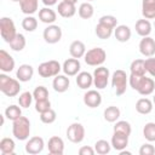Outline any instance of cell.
Wrapping results in <instances>:
<instances>
[{"label": "cell", "mask_w": 155, "mask_h": 155, "mask_svg": "<svg viewBox=\"0 0 155 155\" xmlns=\"http://www.w3.org/2000/svg\"><path fill=\"white\" fill-rule=\"evenodd\" d=\"M21 81L7 76L5 73L0 74V91L7 97H16L21 91Z\"/></svg>", "instance_id": "cell-1"}, {"label": "cell", "mask_w": 155, "mask_h": 155, "mask_svg": "<svg viewBox=\"0 0 155 155\" xmlns=\"http://www.w3.org/2000/svg\"><path fill=\"white\" fill-rule=\"evenodd\" d=\"M12 134L18 140H27L30 134V121L25 116H19L12 121Z\"/></svg>", "instance_id": "cell-2"}, {"label": "cell", "mask_w": 155, "mask_h": 155, "mask_svg": "<svg viewBox=\"0 0 155 155\" xmlns=\"http://www.w3.org/2000/svg\"><path fill=\"white\" fill-rule=\"evenodd\" d=\"M85 63L91 67H99L102 65L107 59V52L102 47H93L88 51H86L84 56Z\"/></svg>", "instance_id": "cell-3"}, {"label": "cell", "mask_w": 155, "mask_h": 155, "mask_svg": "<svg viewBox=\"0 0 155 155\" xmlns=\"http://www.w3.org/2000/svg\"><path fill=\"white\" fill-rule=\"evenodd\" d=\"M128 84V76L122 69H117L111 75V86L115 90L116 96H122L126 92Z\"/></svg>", "instance_id": "cell-4"}, {"label": "cell", "mask_w": 155, "mask_h": 155, "mask_svg": "<svg viewBox=\"0 0 155 155\" xmlns=\"http://www.w3.org/2000/svg\"><path fill=\"white\" fill-rule=\"evenodd\" d=\"M0 34H1V38L4 39V41H6L7 44L10 41H12L13 38L17 35L16 25L10 17L0 18Z\"/></svg>", "instance_id": "cell-5"}, {"label": "cell", "mask_w": 155, "mask_h": 155, "mask_svg": "<svg viewBox=\"0 0 155 155\" xmlns=\"http://www.w3.org/2000/svg\"><path fill=\"white\" fill-rule=\"evenodd\" d=\"M61 70H62V65L59 64L58 61H54V59L42 62L41 64H39V68H38V73L41 78L56 76L61 73Z\"/></svg>", "instance_id": "cell-6"}, {"label": "cell", "mask_w": 155, "mask_h": 155, "mask_svg": "<svg viewBox=\"0 0 155 155\" xmlns=\"http://www.w3.org/2000/svg\"><path fill=\"white\" fill-rule=\"evenodd\" d=\"M109 78H110V71L108 68L99 65L94 69L93 71V85L94 87H97V90H103L108 86L109 82Z\"/></svg>", "instance_id": "cell-7"}, {"label": "cell", "mask_w": 155, "mask_h": 155, "mask_svg": "<svg viewBox=\"0 0 155 155\" xmlns=\"http://www.w3.org/2000/svg\"><path fill=\"white\" fill-rule=\"evenodd\" d=\"M67 137L71 143L79 144L85 139V127L80 122H73L67 128Z\"/></svg>", "instance_id": "cell-8"}, {"label": "cell", "mask_w": 155, "mask_h": 155, "mask_svg": "<svg viewBox=\"0 0 155 155\" xmlns=\"http://www.w3.org/2000/svg\"><path fill=\"white\" fill-rule=\"evenodd\" d=\"M42 38L47 44H57L62 39V29L59 25L56 24H48L42 33Z\"/></svg>", "instance_id": "cell-9"}, {"label": "cell", "mask_w": 155, "mask_h": 155, "mask_svg": "<svg viewBox=\"0 0 155 155\" xmlns=\"http://www.w3.org/2000/svg\"><path fill=\"white\" fill-rule=\"evenodd\" d=\"M44 148H45V142L39 136H34V137L29 138L28 142L25 143V153H28L30 155L40 154L44 150Z\"/></svg>", "instance_id": "cell-10"}, {"label": "cell", "mask_w": 155, "mask_h": 155, "mask_svg": "<svg viewBox=\"0 0 155 155\" xmlns=\"http://www.w3.org/2000/svg\"><path fill=\"white\" fill-rule=\"evenodd\" d=\"M81 69V63L78 58H68L63 62L62 70L67 76H75L80 73Z\"/></svg>", "instance_id": "cell-11"}, {"label": "cell", "mask_w": 155, "mask_h": 155, "mask_svg": "<svg viewBox=\"0 0 155 155\" xmlns=\"http://www.w3.org/2000/svg\"><path fill=\"white\" fill-rule=\"evenodd\" d=\"M138 48L144 57H153L155 54V40L151 36H144L139 41Z\"/></svg>", "instance_id": "cell-12"}, {"label": "cell", "mask_w": 155, "mask_h": 155, "mask_svg": "<svg viewBox=\"0 0 155 155\" xmlns=\"http://www.w3.org/2000/svg\"><path fill=\"white\" fill-rule=\"evenodd\" d=\"M84 103L88 108H97L102 104V94L97 90H87L84 94Z\"/></svg>", "instance_id": "cell-13"}, {"label": "cell", "mask_w": 155, "mask_h": 155, "mask_svg": "<svg viewBox=\"0 0 155 155\" xmlns=\"http://www.w3.org/2000/svg\"><path fill=\"white\" fill-rule=\"evenodd\" d=\"M48 153L52 155H62L64 153V142L58 136H52L47 142Z\"/></svg>", "instance_id": "cell-14"}, {"label": "cell", "mask_w": 155, "mask_h": 155, "mask_svg": "<svg viewBox=\"0 0 155 155\" xmlns=\"http://www.w3.org/2000/svg\"><path fill=\"white\" fill-rule=\"evenodd\" d=\"M15 69L13 57L5 50H0V70L2 73H11Z\"/></svg>", "instance_id": "cell-15"}, {"label": "cell", "mask_w": 155, "mask_h": 155, "mask_svg": "<svg viewBox=\"0 0 155 155\" xmlns=\"http://www.w3.org/2000/svg\"><path fill=\"white\" fill-rule=\"evenodd\" d=\"M128 137L130 136H127V134H124L120 132H114L111 136V140H110L111 148H114L117 151L126 149L128 145Z\"/></svg>", "instance_id": "cell-16"}, {"label": "cell", "mask_w": 155, "mask_h": 155, "mask_svg": "<svg viewBox=\"0 0 155 155\" xmlns=\"http://www.w3.org/2000/svg\"><path fill=\"white\" fill-rule=\"evenodd\" d=\"M154 90H155V81L151 78H147L144 75L136 91L142 96H149L154 92Z\"/></svg>", "instance_id": "cell-17"}, {"label": "cell", "mask_w": 155, "mask_h": 155, "mask_svg": "<svg viewBox=\"0 0 155 155\" xmlns=\"http://www.w3.org/2000/svg\"><path fill=\"white\" fill-rule=\"evenodd\" d=\"M34 75V68L30 64H21L16 71V78L21 82H28Z\"/></svg>", "instance_id": "cell-18"}, {"label": "cell", "mask_w": 155, "mask_h": 155, "mask_svg": "<svg viewBox=\"0 0 155 155\" xmlns=\"http://www.w3.org/2000/svg\"><path fill=\"white\" fill-rule=\"evenodd\" d=\"M69 86H70V81H69V78L65 74L64 75H61V74L56 75L53 81H52V87L58 93L65 92L69 88Z\"/></svg>", "instance_id": "cell-19"}, {"label": "cell", "mask_w": 155, "mask_h": 155, "mask_svg": "<svg viewBox=\"0 0 155 155\" xmlns=\"http://www.w3.org/2000/svg\"><path fill=\"white\" fill-rule=\"evenodd\" d=\"M57 12L61 17L63 18H71L75 13H76V7H75V4H70V2H67V1H61L58 4V7H57Z\"/></svg>", "instance_id": "cell-20"}, {"label": "cell", "mask_w": 155, "mask_h": 155, "mask_svg": "<svg viewBox=\"0 0 155 155\" xmlns=\"http://www.w3.org/2000/svg\"><path fill=\"white\" fill-rule=\"evenodd\" d=\"M131 35H132V33H131V29L128 25L120 24L114 28V36L119 42H127L131 39Z\"/></svg>", "instance_id": "cell-21"}, {"label": "cell", "mask_w": 155, "mask_h": 155, "mask_svg": "<svg viewBox=\"0 0 155 155\" xmlns=\"http://www.w3.org/2000/svg\"><path fill=\"white\" fill-rule=\"evenodd\" d=\"M76 85L81 90H88L93 85V75L88 71H80L76 75Z\"/></svg>", "instance_id": "cell-22"}, {"label": "cell", "mask_w": 155, "mask_h": 155, "mask_svg": "<svg viewBox=\"0 0 155 155\" xmlns=\"http://www.w3.org/2000/svg\"><path fill=\"white\" fill-rule=\"evenodd\" d=\"M39 19H40L42 23L53 24L54 21L57 19V13H56V11L52 10L51 7L46 6V7H42L41 10H39Z\"/></svg>", "instance_id": "cell-23"}, {"label": "cell", "mask_w": 155, "mask_h": 155, "mask_svg": "<svg viewBox=\"0 0 155 155\" xmlns=\"http://www.w3.org/2000/svg\"><path fill=\"white\" fill-rule=\"evenodd\" d=\"M151 23L149 22V19L147 18H143V19H138L134 24V29H136V33L144 38V36H149L150 33H151Z\"/></svg>", "instance_id": "cell-24"}, {"label": "cell", "mask_w": 155, "mask_h": 155, "mask_svg": "<svg viewBox=\"0 0 155 155\" xmlns=\"http://www.w3.org/2000/svg\"><path fill=\"white\" fill-rule=\"evenodd\" d=\"M69 53L73 58H82L86 53V46L80 40H74L69 46Z\"/></svg>", "instance_id": "cell-25"}, {"label": "cell", "mask_w": 155, "mask_h": 155, "mask_svg": "<svg viewBox=\"0 0 155 155\" xmlns=\"http://www.w3.org/2000/svg\"><path fill=\"white\" fill-rule=\"evenodd\" d=\"M19 7H21V11L24 15L31 16L33 13H35L38 11L39 0H21L19 1Z\"/></svg>", "instance_id": "cell-26"}, {"label": "cell", "mask_w": 155, "mask_h": 155, "mask_svg": "<svg viewBox=\"0 0 155 155\" xmlns=\"http://www.w3.org/2000/svg\"><path fill=\"white\" fill-rule=\"evenodd\" d=\"M153 101H150L149 98H139L136 103V110L137 113L142 114V115H147V114H150L151 110H153Z\"/></svg>", "instance_id": "cell-27"}, {"label": "cell", "mask_w": 155, "mask_h": 155, "mask_svg": "<svg viewBox=\"0 0 155 155\" xmlns=\"http://www.w3.org/2000/svg\"><path fill=\"white\" fill-rule=\"evenodd\" d=\"M142 15L147 19H155V0H142Z\"/></svg>", "instance_id": "cell-28"}, {"label": "cell", "mask_w": 155, "mask_h": 155, "mask_svg": "<svg viewBox=\"0 0 155 155\" xmlns=\"http://www.w3.org/2000/svg\"><path fill=\"white\" fill-rule=\"evenodd\" d=\"M121 115V111L115 105H109L104 109V113H103V116H104V120L108 121V122H116L119 120Z\"/></svg>", "instance_id": "cell-29"}, {"label": "cell", "mask_w": 155, "mask_h": 155, "mask_svg": "<svg viewBox=\"0 0 155 155\" xmlns=\"http://www.w3.org/2000/svg\"><path fill=\"white\" fill-rule=\"evenodd\" d=\"M15 148H16V144L12 138L5 137L0 140V151L2 155H13Z\"/></svg>", "instance_id": "cell-30"}, {"label": "cell", "mask_w": 155, "mask_h": 155, "mask_svg": "<svg viewBox=\"0 0 155 155\" xmlns=\"http://www.w3.org/2000/svg\"><path fill=\"white\" fill-rule=\"evenodd\" d=\"M10 47L12 51H16V52H21L24 50L25 45H27V40H25V36L21 33H17V35L13 38L12 41L8 42Z\"/></svg>", "instance_id": "cell-31"}, {"label": "cell", "mask_w": 155, "mask_h": 155, "mask_svg": "<svg viewBox=\"0 0 155 155\" xmlns=\"http://www.w3.org/2000/svg\"><path fill=\"white\" fill-rule=\"evenodd\" d=\"M78 13L82 19H90L94 13V8H93V6L90 1H86V2H82L79 6Z\"/></svg>", "instance_id": "cell-32"}, {"label": "cell", "mask_w": 155, "mask_h": 155, "mask_svg": "<svg viewBox=\"0 0 155 155\" xmlns=\"http://www.w3.org/2000/svg\"><path fill=\"white\" fill-rule=\"evenodd\" d=\"M130 71L131 74H136V75H145L147 69H145V59H134L132 61L131 65H130Z\"/></svg>", "instance_id": "cell-33"}, {"label": "cell", "mask_w": 155, "mask_h": 155, "mask_svg": "<svg viewBox=\"0 0 155 155\" xmlns=\"http://www.w3.org/2000/svg\"><path fill=\"white\" fill-rule=\"evenodd\" d=\"M94 33H96V35H97L99 39L107 40V39H109V38L113 35L114 29H113V28H109V27H107V25H104V24L98 23V24L96 25Z\"/></svg>", "instance_id": "cell-34"}, {"label": "cell", "mask_w": 155, "mask_h": 155, "mask_svg": "<svg viewBox=\"0 0 155 155\" xmlns=\"http://www.w3.org/2000/svg\"><path fill=\"white\" fill-rule=\"evenodd\" d=\"M21 108H22V107H18V105H16V104H11V105H8V107L5 109L4 115H5L8 120L15 121V120L18 119L19 116H22V109H21Z\"/></svg>", "instance_id": "cell-35"}, {"label": "cell", "mask_w": 155, "mask_h": 155, "mask_svg": "<svg viewBox=\"0 0 155 155\" xmlns=\"http://www.w3.org/2000/svg\"><path fill=\"white\" fill-rule=\"evenodd\" d=\"M94 150L99 155H107L111 150V144L105 139H99L94 143Z\"/></svg>", "instance_id": "cell-36"}, {"label": "cell", "mask_w": 155, "mask_h": 155, "mask_svg": "<svg viewBox=\"0 0 155 155\" xmlns=\"http://www.w3.org/2000/svg\"><path fill=\"white\" fill-rule=\"evenodd\" d=\"M114 132H120V133L130 136L131 132H132L131 124L128 121H126V120H117L115 122V125H114Z\"/></svg>", "instance_id": "cell-37"}, {"label": "cell", "mask_w": 155, "mask_h": 155, "mask_svg": "<svg viewBox=\"0 0 155 155\" xmlns=\"http://www.w3.org/2000/svg\"><path fill=\"white\" fill-rule=\"evenodd\" d=\"M22 28L25 30V31H34L36 28H38V19L33 16H27L23 18L22 21Z\"/></svg>", "instance_id": "cell-38"}, {"label": "cell", "mask_w": 155, "mask_h": 155, "mask_svg": "<svg viewBox=\"0 0 155 155\" xmlns=\"http://www.w3.org/2000/svg\"><path fill=\"white\" fill-rule=\"evenodd\" d=\"M143 137L148 142H155V122H147L144 125Z\"/></svg>", "instance_id": "cell-39"}, {"label": "cell", "mask_w": 155, "mask_h": 155, "mask_svg": "<svg viewBox=\"0 0 155 155\" xmlns=\"http://www.w3.org/2000/svg\"><path fill=\"white\" fill-rule=\"evenodd\" d=\"M33 99H34L33 93H30L29 91H25V92H22L19 94V97H18V104H19V107H22V108L25 109V108H29L30 107Z\"/></svg>", "instance_id": "cell-40"}, {"label": "cell", "mask_w": 155, "mask_h": 155, "mask_svg": "<svg viewBox=\"0 0 155 155\" xmlns=\"http://www.w3.org/2000/svg\"><path fill=\"white\" fill-rule=\"evenodd\" d=\"M56 119H57V114H56V111H54L52 108L40 114V120H41V122L47 124V125L53 124V122L56 121Z\"/></svg>", "instance_id": "cell-41"}, {"label": "cell", "mask_w": 155, "mask_h": 155, "mask_svg": "<svg viewBox=\"0 0 155 155\" xmlns=\"http://www.w3.org/2000/svg\"><path fill=\"white\" fill-rule=\"evenodd\" d=\"M98 23L104 24V25H107V27L114 29V28L117 25V19H116L115 16H111V15H104V16H102V17L98 19Z\"/></svg>", "instance_id": "cell-42"}, {"label": "cell", "mask_w": 155, "mask_h": 155, "mask_svg": "<svg viewBox=\"0 0 155 155\" xmlns=\"http://www.w3.org/2000/svg\"><path fill=\"white\" fill-rule=\"evenodd\" d=\"M33 97L35 101H41V99H48V90L45 86H38L33 91Z\"/></svg>", "instance_id": "cell-43"}, {"label": "cell", "mask_w": 155, "mask_h": 155, "mask_svg": "<svg viewBox=\"0 0 155 155\" xmlns=\"http://www.w3.org/2000/svg\"><path fill=\"white\" fill-rule=\"evenodd\" d=\"M51 109V102L48 99H41V101H35V110L41 114L46 110Z\"/></svg>", "instance_id": "cell-44"}, {"label": "cell", "mask_w": 155, "mask_h": 155, "mask_svg": "<svg viewBox=\"0 0 155 155\" xmlns=\"http://www.w3.org/2000/svg\"><path fill=\"white\" fill-rule=\"evenodd\" d=\"M153 154H155V147L151 144V142L144 143L139 148V155H153Z\"/></svg>", "instance_id": "cell-45"}, {"label": "cell", "mask_w": 155, "mask_h": 155, "mask_svg": "<svg viewBox=\"0 0 155 155\" xmlns=\"http://www.w3.org/2000/svg\"><path fill=\"white\" fill-rule=\"evenodd\" d=\"M145 69H147V73H149L153 78H155V58L148 57L145 59Z\"/></svg>", "instance_id": "cell-46"}, {"label": "cell", "mask_w": 155, "mask_h": 155, "mask_svg": "<svg viewBox=\"0 0 155 155\" xmlns=\"http://www.w3.org/2000/svg\"><path fill=\"white\" fill-rule=\"evenodd\" d=\"M143 76H144V75L130 74V76H128V84H130V86H131L134 91L137 90V87H138V85H139V82H140V80H142Z\"/></svg>", "instance_id": "cell-47"}, {"label": "cell", "mask_w": 155, "mask_h": 155, "mask_svg": "<svg viewBox=\"0 0 155 155\" xmlns=\"http://www.w3.org/2000/svg\"><path fill=\"white\" fill-rule=\"evenodd\" d=\"M94 153H96L94 148L88 147V145H84V147H81L79 149V154L80 155H93Z\"/></svg>", "instance_id": "cell-48"}, {"label": "cell", "mask_w": 155, "mask_h": 155, "mask_svg": "<svg viewBox=\"0 0 155 155\" xmlns=\"http://www.w3.org/2000/svg\"><path fill=\"white\" fill-rule=\"evenodd\" d=\"M41 1H42V4H44L45 6H48V7H50V6L56 5L58 0H41Z\"/></svg>", "instance_id": "cell-49"}, {"label": "cell", "mask_w": 155, "mask_h": 155, "mask_svg": "<svg viewBox=\"0 0 155 155\" xmlns=\"http://www.w3.org/2000/svg\"><path fill=\"white\" fill-rule=\"evenodd\" d=\"M119 153H120V155H131V151H126L125 149L121 150V151H119Z\"/></svg>", "instance_id": "cell-50"}, {"label": "cell", "mask_w": 155, "mask_h": 155, "mask_svg": "<svg viewBox=\"0 0 155 155\" xmlns=\"http://www.w3.org/2000/svg\"><path fill=\"white\" fill-rule=\"evenodd\" d=\"M64 1L70 2V4H76V2H78V0H64Z\"/></svg>", "instance_id": "cell-51"}, {"label": "cell", "mask_w": 155, "mask_h": 155, "mask_svg": "<svg viewBox=\"0 0 155 155\" xmlns=\"http://www.w3.org/2000/svg\"><path fill=\"white\" fill-rule=\"evenodd\" d=\"M153 103L155 104V94H154V97H153Z\"/></svg>", "instance_id": "cell-52"}, {"label": "cell", "mask_w": 155, "mask_h": 155, "mask_svg": "<svg viewBox=\"0 0 155 155\" xmlns=\"http://www.w3.org/2000/svg\"><path fill=\"white\" fill-rule=\"evenodd\" d=\"M11 1H13V2H19L21 0H11Z\"/></svg>", "instance_id": "cell-53"}, {"label": "cell", "mask_w": 155, "mask_h": 155, "mask_svg": "<svg viewBox=\"0 0 155 155\" xmlns=\"http://www.w3.org/2000/svg\"><path fill=\"white\" fill-rule=\"evenodd\" d=\"M87 1H93V0H87Z\"/></svg>", "instance_id": "cell-54"}, {"label": "cell", "mask_w": 155, "mask_h": 155, "mask_svg": "<svg viewBox=\"0 0 155 155\" xmlns=\"http://www.w3.org/2000/svg\"><path fill=\"white\" fill-rule=\"evenodd\" d=\"M154 27H155V21H154Z\"/></svg>", "instance_id": "cell-55"}]
</instances>
